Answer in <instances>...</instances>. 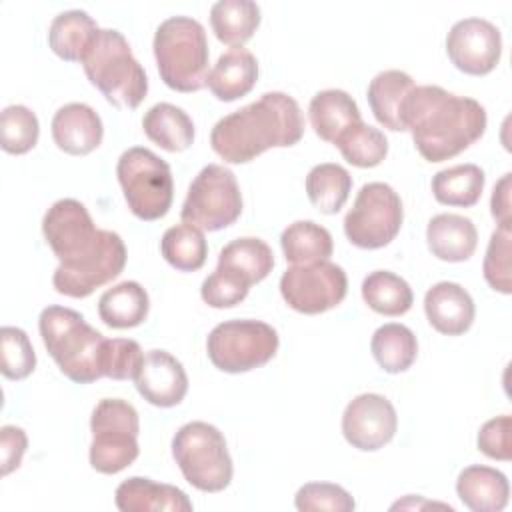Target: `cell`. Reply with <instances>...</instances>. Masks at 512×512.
<instances>
[{"mask_svg": "<svg viewBox=\"0 0 512 512\" xmlns=\"http://www.w3.org/2000/svg\"><path fill=\"white\" fill-rule=\"evenodd\" d=\"M414 88L412 76L402 70L378 72L366 92L374 118L392 132H404V104Z\"/></svg>", "mask_w": 512, "mask_h": 512, "instance_id": "21", "label": "cell"}, {"mask_svg": "<svg viewBox=\"0 0 512 512\" xmlns=\"http://www.w3.org/2000/svg\"><path fill=\"white\" fill-rule=\"evenodd\" d=\"M116 176L136 218L152 222L168 214L174 198V180L166 160L148 148L134 146L118 158Z\"/></svg>", "mask_w": 512, "mask_h": 512, "instance_id": "7", "label": "cell"}, {"mask_svg": "<svg viewBox=\"0 0 512 512\" xmlns=\"http://www.w3.org/2000/svg\"><path fill=\"white\" fill-rule=\"evenodd\" d=\"M370 350L384 372L400 374L414 364L418 356V342L408 326L390 322L372 334Z\"/></svg>", "mask_w": 512, "mask_h": 512, "instance_id": "33", "label": "cell"}, {"mask_svg": "<svg viewBox=\"0 0 512 512\" xmlns=\"http://www.w3.org/2000/svg\"><path fill=\"white\" fill-rule=\"evenodd\" d=\"M172 456L188 484L222 492L232 480V458L224 434L208 422H188L172 438Z\"/></svg>", "mask_w": 512, "mask_h": 512, "instance_id": "6", "label": "cell"}, {"mask_svg": "<svg viewBox=\"0 0 512 512\" xmlns=\"http://www.w3.org/2000/svg\"><path fill=\"white\" fill-rule=\"evenodd\" d=\"M36 368V352L28 334L18 326L0 330V372L8 380H24Z\"/></svg>", "mask_w": 512, "mask_h": 512, "instance_id": "39", "label": "cell"}, {"mask_svg": "<svg viewBox=\"0 0 512 512\" xmlns=\"http://www.w3.org/2000/svg\"><path fill=\"white\" fill-rule=\"evenodd\" d=\"M40 136V124L36 114L22 106L12 104L2 110L0 116V146L8 154L30 152Z\"/></svg>", "mask_w": 512, "mask_h": 512, "instance_id": "38", "label": "cell"}, {"mask_svg": "<svg viewBox=\"0 0 512 512\" xmlns=\"http://www.w3.org/2000/svg\"><path fill=\"white\" fill-rule=\"evenodd\" d=\"M510 182H512V174L506 172L494 184L490 208H492V216L498 222V226H510V188H512Z\"/></svg>", "mask_w": 512, "mask_h": 512, "instance_id": "46", "label": "cell"}, {"mask_svg": "<svg viewBox=\"0 0 512 512\" xmlns=\"http://www.w3.org/2000/svg\"><path fill=\"white\" fill-rule=\"evenodd\" d=\"M486 122L480 102L440 86H416L404 104V128L428 162H444L464 152L480 140Z\"/></svg>", "mask_w": 512, "mask_h": 512, "instance_id": "1", "label": "cell"}, {"mask_svg": "<svg viewBox=\"0 0 512 512\" xmlns=\"http://www.w3.org/2000/svg\"><path fill=\"white\" fill-rule=\"evenodd\" d=\"M294 504L300 512H352L354 498L338 484L308 482L298 488Z\"/></svg>", "mask_w": 512, "mask_h": 512, "instance_id": "40", "label": "cell"}, {"mask_svg": "<svg viewBox=\"0 0 512 512\" xmlns=\"http://www.w3.org/2000/svg\"><path fill=\"white\" fill-rule=\"evenodd\" d=\"M280 246L290 264L322 262L328 260L334 250L330 232L312 220H296L286 226L280 236Z\"/></svg>", "mask_w": 512, "mask_h": 512, "instance_id": "31", "label": "cell"}, {"mask_svg": "<svg viewBox=\"0 0 512 512\" xmlns=\"http://www.w3.org/2000/svg\"><path fill=\"white\" fill-rule=\"evenodd\" d=\"M348 290L346 272L328 260L292 264L280 278L284 302L300 314H322L336 308Z\"/></svg>", "mask_w": 512, "mask_h": 512, "instance_id": "12", "label": "cell"}, {"mask_svg": "<svg viewBox=\"0 0 512 512\" xmlns=\"http://www.w3.org/2000/svg\"><path fill=\"white\" fill-rule=\"evenodd\" d=\"M334 146L340 150L342 158L348 164L358 166V168H374L388 154L386 136L378 128H374L362 120L348 126L334 140Z\"/></svg>", "mask_w": 512, "mask_h": 512, "instance_id": "37", "label": "cell"}, {"mask_svg": "<svg viewBox=\"0 0 512 512\" xmlns=\"http://www.w3.org/2000/svg\"><path fill=\"white\" fill-rule=\"evenodd\" d=\"M242 194L232 170L220 164L204 166L192 180L180 218L200 230L216 232L238 220Z\"/></svg>", "mask_w": 512, "mask_h": 512, "instance_id": "10", "label": "cell"}, {"mask_svg": "<svg viewBox=\"0 0 512 512\" xmlns=\"http://www.w3.org/2000/svg\"><path fill=\"white\" fill-rule=\"evenodd\" d=\"M510 426H512V420L508 414H502L484 422L476 438L478 450L492 460L508 462L512 458Z\"/></svg>", "mask_w": 512, "mask_h": 512, "instance_id": "44", "label": "cell"}, {"mask_svg": "<svg viewBox=\"0 0 512 512\" xmlns=\"http://www.w3.org/2000/svg\"><path fill=\"white\" fill-rule=\"evenodd\" d=\"M114 500L122 512H192V502L180 488L142 476L126 478Z\"/></svg>", "mask_w": 512, "mask_h": 512, "instance_id": "20", "label": "cell"}, {"mask_svg": "<svg viewBox=\"0 0 512 512\" xmlns=\"http://www.w3.org/2000/svg\"><path fill=\"white\" fill-rule=\"evenodd\" d=\"M160 252L172 268L180 272H194L204 266L208 244L200 228L182 222L164 232L160 240Z\"/></svg>", "mask_w": 512, "mask_h": 512, "instance_id": "36", "label": "cell"}, {"mask_svg": "<svg viewBox=\"0 0 512 512\" xmlns=\"http://www.w3.org/2000/svg\"><path fill=\"white\" fill-rule=\"evenodd\" d=\"M308 118L316 136L332 144L348 126L362 120L354 98L348 92L336 88L320 90L312 96Z\"/></svg>", "mask_w": 512, "mask_h": 512, "instance_id": "25", "label": "cell"}, {"mask_svg": "<svg viewBox=\"0 0 512 512\" xmlns=\"http://www.w3.org/2000/svg\"><path fill=\"white\" fill-rule=\"evenodd\" d=\"M446 54L460 72L486 76L500 62L502 34L484 18L458 20L446 36Z\"/></svg>", "mask_w": 512, "mask_h": 512, "instance_id": "15", "label": "cell"}, {"mask_svg": "<svg viewBox=\"0 0 512 512\" xmlns=\"http://www.w3.org/2000/svg\"><path fill=\"white\" fill-rule=\"evenodd\" d=\"M210 26L222 44L242 46L260 26V6L252 0H218L210 8Z\"/></svg>", "mask_w": 512, "mask_h": 512, "instance_id": "30", "label": "cell"}, {"mask_svg": "<svg viewBox=\"0 0 512 512\" xmlns=\"http://www.w3.org/2000/svg\"><path fill=\"white\" fill-rule=\"evenodd\" d=\"M38 328L48 354L66 378L76 384H90L102 378L106 338L80 312L64 306H46L40 312Z\"/></svg>", "mask_w": 512, "mask_h": 512, "instance_id": "3", "label": "cell"}, {"mask_svg": "<svg viewBox=\"0 0 512 512\" xmlns=\"http://www.w3.org/2000/svg\"><path fill=\"white\" fill-rule=\"evenodd\" d=\"M28 438L26 432L18 426H2L0 430V454H2V476H8L12 470H16L22 462V456L26 452Z\"/></svg>", "mask_w": 512, "mask_h": 512, "instance_id": "45", "label": "cell"}, {"mask_svg": "<svg viewBox=\"0 0 512 512\" xmlns=\"http://www.w3.org/2000/svg\"><path fill=\"white\" fill-rule=\"evenodd\" d=\"M144 354L136 340L112 338L104 340L102 348V376L112 380H134Z\"/></svg>", "mask_w": 512, "mask_h": 512, "instance_id": "42", "label": "cell"}, {"mask_svg": "<svg viewBox=\"0 0 512 512\" xmlns=\"http://www.w3.org/2000/svg\"><path fill=\"white\" fill-rule=\"evenodd\" d=\"M510 226H498L488 242L482 272L488 286L496 292L510 294L512 282H510Z\"/></svg>", "mask_w": 512, "mask_h": 512, "instance_id": "41", "label": "cell"}, {"mask_svg": "<svg viewBox=\"0 0 512 512\" xmlns=\"http://www.w3.org/2000/svg\"><path fill=\"white\" fill-rule=\"evenodd\" d=\"M350 190L352 176L340 164H316L306 176L308 200L324 214H336L346 204Z\"/></svg>", "mask_w": 512, "mask_h": 512, "instance_id": "35", "label": "cell"}, {"mask_svg": "<svg viewBox=\"0 0 512 512\" xmlns=\"http://www.w3.org/2000/svg\"><path fill=\"white\" fill-rule=\"evenodd\" d=\"M84 72L92 86L116 108L134 110L148 94V78L134 58L122 32L100 28L84 60Z\"/></svg>", "mask_w": 512, "mask_h": 512, "instance_id": "4", "label": "cell"}, {"mask_svg": "<svg viewBox=\"0 0 512 512\" xmlns=\"http://www.w3.org/2000/svg\"><path fill=\"white\" fill-rule=\"evenodd\" d=\"M206 350L218 370L228 374L250 372L274 358L278 334L260 320H228L212 328Z\"/></svg>", "mask_w": 512, "mask_h": 512, "instance_id": "9", "label": "cell"}, {"mask_svg": "<svg viewBox=\"0 0 512 512\" xmlns=\"http://www.w3.org/2000/svg\"><path fill=\"white\" fill-rule=\"evenodd\" d=\"M134 384L138 394L158 408L180 404L188 392L184 366L166 350H150L144 354Z\"/></svg>", "mask_w": 512, "mask_h": 512, "instance_id": "17", "label": "cell"}, {"mask_svg": "<svg viewBox=\"0 0 512 512\" xmlns=\"http://www.w3.org/2000/svg\"><path fill=\"white\" fill-rule=\"evenodd\" d=\"M144 134L168 152H182L194 142V122L170 102L154 104L142 118Z\"/></svg>", "mask_w": 512, "mask_h": 512, "instance_id": "29", "label": "cell"}, {"mask_svg": "<svg viewBox=\"0 0 512 512\" xmlns=\"http://www.w3.org/2000/svg\"><path fill=\"white\" fill-rule=\"evenodd\" d=\"M456 492L462 504L474 512H500L508 504L510 484L500 470L472 464L458 474Z\"/></svg>", "mask_w": 512, "mask_h": 512, "instance_id": "23", "label": "cell"}, {"mask_svg": "<svg viewBox=\"0 0 512 512\" xmlns=\"http://www.w3.org/2000/svg\"><path fill=\"white\" fill-rule=\"evenodd\" d=\"M216 268L230 272L252 286L272 272L274 254L270 246L260 238H236L220 250Z\"/></svg>", "mask_w": 512, "mask_h": 512, "instance_id": "27", "label": "cell"}, {"mask_svg": "<svg viewBox=\"0 0 512 512\" xmlns=\"http://www.w3.org/2000/svg\"><path fill=\"white\" fill-rule=\"evenodd\" d=\"M126 266V246L120 234L112 230L102 232L98 248L74 264H58L52 284L58 294L70 298H86L96 288L118 278Z\"/></svg>", "mask_w": 512, "mask_h": 512, "instance_id": "14", "label": "cell"}, {"mask_svg": "<svg viewBox=\"0 0 512 512\" xmlns=\"http://www.w3.org/2000/svg\"><path fill=\"white\" fill-rule=\"evenodd\" d=\"M250 286L230 272L216 268L200 286L202 300L212 308H232L248 296Z\"/></svg>", "mask_w": 512, "mask_h": 512, "instance_id": "43", "label": "cell"}, {"mask_svg": "<svg viewBox=\"0 0 512 512\" xmlns=\"http://www.w3.org/2000/svg\"><path fill=\"white\" fill-rule=\"evenodd\" d=\"M396 428V410L382 394H360L348 402L342 414V434L346 442L362 452L384 448L394 438Z\"/></svg>", "mask_w": 512, "mask_h": 512, "instance_id": "16", "label": "cell"}, {"mask_svg": "<svg viewBox=\"0 0 512 512\" xmlns=\"http://www.w3.org/2000/svg\"><path fill=\"white\" fill-rule=\"evenodd\" d=\"M104 126L94 108L82 102H70L52 118L54 144L72 156H86L102 142Z\"/></svg>", "mask_w": 512, "mask_h": 512, "instance_id": "18", "label": "cell"}, {"mask_svg": "<svg viewBox=\"0 0 512 512\" xmlns=\"http://www.w3.org/2000/svg\"><path fill=\"white\" fill-rule=\"evenodd\" d=\"M98 30V24L92 16H88V12L66 10L52 20L48 30V46L66 62H82Z\"/></svg>", "mask_w": 512, "mask_h": 512, "instance_id": "26", "label": "cell"}, {"mask_svg": "<svg viewBox=\"0 0 512 512\" xmlns=\"http://www.w3.org/2000/svg\"><path fill=\"white\" fill-rule=\"evenodd\" d=\"M484 182L486 176L480 166L456 164L434 174L432 194L440 204L470 208L480 200Z\"/></svg>", "mask_w": 512, "mask_h": 512, "instance_id": "32", "label": "cell"}, {"mask_svg": "<svg viewBox=\"0 0 512 512\" xmlns=\"http://www.w3.org/2000/svg\"><path fill=\"white\" fill-rule=\"evenodd\" d=\"M102 232L94 226L86 206L74 198L56 200L42 218V234L64 266L92 254L102 240Z\"/></svg>", "mask_w": 512, "mask_h": 512, "instance_id": "13", "label": "cell"}, {"mask_svg": "<svg viewBox=\"0 0 512 512\" xmlns=\"http://www.w3.org/2000/svg\"><path fill=\"white\" fill-rule=\"evenodd\" d=\"M362 298L378 314L402 316L412 308L410 284L390 270H374L362 280Z\"/></svg>", "mask_w": 512, "mask_h": 512, "instance_id": "34", "label": "cell"}, {"mask_svg": "<svg viewBox=\"0 0 512 512\" xmlns=\"http://www.w3.org/2000/svg\"><path fill=\"white\" fill-rule=\"evenodd\" d=\"M258 80V62L254 54L242 46L220 54L208 72L206 86L222 102H234L246 96Z\"/></svg>", "mask_w": 512, "mask_h": 512, "instance_id": "22", "label": "cell"}, {"mask_svg": "<svg viewBox=\"0 0 512 512\" xmlns=\"http://www.w3.org/2000/svg\"><path fill=\"white\" fill-rule=\"evenodd\" d=\"M90 466L100 474H116L138 458L140 418L136 408L120 398H104L90 418Z\"/></svg>", "mask_w": 512, "mask_h": 512, "instance_id": "8", "label": "cell"}, {"mask_svg": "<svg viewBox=\"0 0 512 512\" xmlns=\"http://www.w3.org/2000/svg\"><path fill=\"white\" fill-rule=\"evenodd\" d=\"M148 292L134 280L108 288L98 300V316L110 328H134L148 316Z\"/></svg>", "mask_w": 512, "mask_h": 512, "instance_id": "28", "label": "cell"}, {"mask_svg": "<svg viewBox=\"0 0 512 512\" xmlns=\"http://www.w3.org/2000/svg\"><path fill=\"white\" fill-rule=\"evenodd\" d=\"M424 312L434 330L446 336L464 334L474 322V300L456 282H436L424 296Z\"/></svg>", "mask_w": 512, "mask_h": 512, "instance_id": "19", "label": "cell"}, {"mask_svg": "<svg viewBox=\"0 0 512 512\" xmlns=\"http://www.w3.org/2000/svg\"><path fill=\"white\" fill-rule=\"evenodd\" d=\"M402 220V200L394 188L384 182H368L360 188L344 218V234L354 246L376 250L396 238Z\"/></svg>", "mask_w": 512, "mask_h": 512, "instance_id": "11", "label": "cell"}, {"mask_svg": "<svg viewBox=\"0 0 512 512\" xmlns=\"http://www.w3.org/2000/svg\"><path fill=\"white\" fill-rule=\"evenodd\" d=\"M426 242L438 260L464 262L476 250L478 232L466 216L436 214L426 226Z\"/></svg>", "mask_w": 512, "mask_h": 512, "instance_id": "24", "label": "cell"}, {"mask_svg": "<svg viewBox=\"0 0 512 512\" xmlns=\"http://www.w3.org/2000/svg\"><path fill=\"white\" fill-rule=\"evenodd\" d=\"M304 118L298 102L284 92H266L256 102L220 118L212 132V150L228 164H246L270 148L300 142Z\"/></svg>", "mask_w": 512, "mask_h": 512, "instance_id": "2", "label": "cell"}, {"mask_svg": "<svg viewBox=\"0 0 512 512\" xmlns=\"http://www.w3.org/2000/svg\"><path fill=\"white\" fill-rule=\"evenodd\" d=\"M154 58L162 82L176 92H198L208 78L204 26L190 16L166 18L154 34Z\"/></svg>", "mask_w": 512, "mask_h": 512, "instance_id": "5", "label": "cell"}]
</instances>
